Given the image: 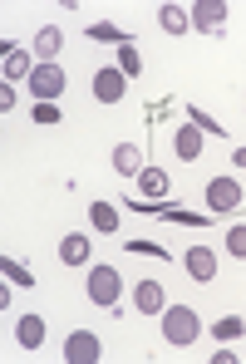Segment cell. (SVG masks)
<instances>
[{
  "instance_id": "cell-1",
  "label": "cell",
  "mask_w": 246,
  "mask_h": 364,
  "mask_svg": "<svg viewBox=\"0 0 246 364\" xmlns=\"http://www.w3.org/2000/svg\"><path fill=\"white\" fill-rule=\"evenodd\" d=\"M197 335H202V320H197L192 305H168V310H163V340H168V345L183 350V345H192Z\"/></svg>"
},
{
  "instance_id": "cell-2",
  "label": "cell",
  "mask_w": 246,
  "mask_h": 364,
  "mask_svg": "<svg viewBox=\"0 0 246 364\" xmlns=\"http://www.w3.org/2000/svg\"><path fill=\"white\" fill-rule=\"evenodd\" d=\"M89 301H94V305H119L123 301V276H119V266H109V261L89 266Z\"/></svg>"
},
{
  "instance_id": "cell-3",
  "label": "cell",
  "mask_w": 246,
  "mask_h": 364,
  "mask_svg": "<svg viewBox=\"0 0 246 364\" xmlns=\"http://www.w3.org/2000/svg\"><path fill=\"white\" fill-rule=\"evenodd\" d=\"M202 202H207L212 212H237V207H242V182L237 178H212L202 187Z\"/></svg>"
},
{
  "instance_id": "cell-4",
  "label": "cell",
  "mask_w": 246,
  "mask_h": 364,
  "mask_svg": "<svg viewBox=\"0 0 246 364\" xmlns=\"http://www.w3.org/2000/svg\"><path fill=\"white\" fill-rule=\"evenodd\" d=\"M89 89H94L99 104H119L123 94H128V74H123L119 64H104V69H94V84Z\"/></svg>"
},
{
  "instance_id": "cell-5",
  "label": "cell",
  "mask_w": 246,
  "mask_h": 364,
  "mask_svg": "<svg viewBox=\"0 0 246 364\" xmlns=\"http://www.w3.org/2000/svg\"><path fill=\"white\" fill-rule=\"evenodd\" d=\"M30 94L40 99V104H55L64 94V69L60 64H35V74H30Z\"/></svg>"
},
{
  "instance_id": "cell-6",
  "label": "cell",
  "mask_w": 246,
  "mask_h": 364,
  "mask_svg": "<svg viewBox=\"0 0 246 364\" xmlns=\"http://www.w3.org/2000/svg\"><path fill=\"white\" fill-rule=\"evenodd\" d=\"M99 355H104V345H99L94 330H74L69 345H64V360H69V364H94Z\"/></svg>"
},
{
  "instance_id": "cell-7",
  "label": "cell",
  "mask_w": 246,
  "mask_h": 364,
  "mask_svg": "<svg viewBox=\"0 0 246 364\" xmlns=\"http://www.w3.org/2000/svg\"><path fill=\"white\" fill-rule=\"evenodd\" d=\"M202 143H207V138H202V128H197V123H187V128H178V138H173V153H178L183 163H197V158H202Z\"/></svg>"
},
{
  "instance_id": "cell-8",
  "label": "cell",
  "mask_w": 246,
  "mask_h": 364,
  "mask_svg": "<svg viewBox=\"0 0 246 364\" xmlns=\"http://www.w3.org/2000/svg\"><path fill=\"white\" fill-rule=\"evenodd\" d=\"M222 20H227V0H202L192 10V30H222Z\"/></svg>"
},
{
  "instance_id": "cell-9",
  "label": "cell",
  "mask_w": 246,
  "mask_h": 364,
  "mask_svg": "<svg viewBox=\"0 0 246 364\" xmlns=\"http://www.w3.org/2000/svg\"><path fill=\"white\" fill-rule=\"evenodd\" d=\"M187 276H192V281H212V276H217L212 246H192V251H187Z\"/></svg>"
},
{
  "instance_id": "cell-10",
  "label": "cell",
  "mask_w": 246,
  "mask_h": 364,
  "mask_svg": "<svg viewBox=\"0 0 246 364\" xmlns=\"http://www.w3.org/2000/svg\"><path fill=\"white\" fill-rule=\"evenodd\" d=\"M15 340H20L25 350H40V345H45V315H20V320H15Z\"/></svg>"
},
{
  "instance_id": "cell-11",
  "label": "cell",
  "mask_w": 246,
  "mask_h": 364,
  "mask_svg": "<svg viewBox=\"0 0 246 364\" xmlns=\"http://www.w3.org/2000/svg\"><path fill=\"white\" fill-rule=\"evenodd\" d=\"M60 261H64V266H84V261H94V256H89V237H84V232L60 237Z\"/></svg>"
},
{
  "instance_id": "cell-12",
  "label": "cell",
  "mask_w": 246,
  "mask_h": 364,
  "mask_svg": "<svg viewBox=\"0 0 246 364\" xmlns=\"http://www.w3.org/2000/svg\"><path fill=\"white\" fill-rule=\"evenodd\" d=\"M114 173H123V178H138L143 173V148L138 143H119L114 148Z\"/></svg>"
},
{
  "instance_id": "cell-13",
  "label": "cell",
  "mask_w": 246,
  "mask_h": 364,
  "mask_svg": "<svg viewBox=\"0 0 246 364\" xmlns=\"http://www.w3.org/2000/svg\"><path fill=\"white\" fill-rule=\"evenodd\" d=\"M133 305H138L143 315H163V286H158V281H138V286H133Z\"/></svg>"
},
{
  "instance_id": "cell-14",
  "label": "cell",
  "mask_w": 246,
  "mask_h": 364,
  "mask_svg": "<svg viewBox=\"0 0 246 364\" xmlns=\"http://www.w3.org/2000/svg\"><path fill=\"white\" fill-rule=\"evenodd\" d=\"M138 187H143V202H163L168 197V173L163 168H143L138 173Z\"/></svg>"
},
{
  "instance_id": "cell-15",
  "label": "cell",
  "mask_w": 246,
  "mask_h": 364,
  "mask_svg": "<svg viewBox=\"0 0 246 364\" xmlns=\"http://www.w3.org/2000/svg\"><path fill=\"white\" fill-rule=\"evenodd\" d=\"M20 74H35V60H30V50H20V45H5V84H10V79H20Z\"/></svg>"
},
{
  "instance_id": "cell-16",
  "label": "cell",
  "mask_w": 246,
  "mask_h": 364,
  "mask_svg": "<svg viewBox=\"0 0 246 364\" xmlns=\"http://www.w3.org/2000/svg\"><path fill=\"white\" fill-rule=\"evenodd\" d=\"M60 50H64V35L55 30V25H45V30L35 35V55H40L45 64H55V55H60Z\"/></svg>"
},
{
  "instance_id": "cell-17",
  "label": "cell",
  "mask_w": 246,
  "mask_h": 364,
  "mask_svg": "<svg viewBox=\"0 0 246 364\" xmlns=\"http://www.w3.org/2000/svg\"><path fill=\"white\" fill-rule=\"evenodd\" d=\"M158 25H163L168 35H183V30H192V15L178 10V5H163V10H158Z\"/></svg>"
},
{
  "instance_id": "cell-18",
  "label": "cell",
  "mask_w": 246,
  "mask_h": 364,
  "mask_svg": "<svg viewBox=\"0 0 246 364\" xmlns=\"http://www.w3.org/2000/svg\"><path fill=\"white\" fill-rule=\"evenodd\" d=\"M89 222H94V232H119V212L109 202H94L89 207Z\"/></svg>"
},
{
  "instance_id": "cell-19",
  "label": "cell",
  "mask_w": 246,
  "mask_h": 364,
  "mask_svg": "<svg viewBox=\"0 0 246 364\" xmlns=\"http://www.w3.org/2000/svg\"><path fill=\"white\" fill-rule=\"evenodd\" d=\"M119 69L128 74V79L143 74V60H138V45H133V40H123V45H119Z\"/></svg>"
},
{
  "instance_id": "cell-20",
  "label": "cell",
  "mask_w": 246,
  "mask_h": 364,
  "mask_svg": "<svg viewBox=\"0 0 246 364\" xmlns=\"http://www.w3.org/2000/svg\"><path fill=\"white\" fill-rule=\"evenodd\" d=\"M242 330H246L242 315H227V320H217V325H212V340H237Z\"/></svg>"
},
{
  "instance_id": "cell-21",
  "label": "cell",
  "mask_w": 246,
  "mask_h": 364,
  "mask_svg": "<svg viewBox=\"0 0 246 364\" xmlns=\"http://www.w3.org/2000/svg\"><path fill=\"white\" fill-rule=\"evenodd\" d=\"M89 35H94V40H114V45H123V40H128L119 25H89Z\"/></svg>"
},
{
  "instance_id": "cell-22",
  "label": "cell",
  "mask_w": 246,
  "mask_h": 364,
  "mask_svg": "<svg viewBox=\"0 0 246 364\" xmlns=\"http://www.w3.org/2000/svg\"><path fill=\"white\" fill-rule=\"evenodd\" d=\"M227 251L246 261V227H232V232H227Z\"/></svg>"
},
{
  "instance_id": "cell-23",
  "label": "cell",
  "mask_w": 246,
  "mask_h": 364,
  "mask_svg": "<svg viewBox=\"0 0 246 364\" xmlns=\"http://www.w3.org/2000/svg\"><path fill=\"white\" fill-rule=\"evenodd\" d=\"M128 251H143V256H158V261H168V251L158 242H128Z\"/></svg>"
},
{
  "instance_id": "cell-24",
  "label": "cell",
  "mask_w": 246,
  "mask_h": 364,
  "mask_svg": "<svg viewBox=\"0 0 246 364\" xmlns=\"http://www.w3.org/2000/svg\"><path fill=\"white\" fill-rule=\"evenodd\" d=\"M5 281H15V286H30V271H25V266H15V261H5Z\"/></svg>"
},
{
  "instance_id": "cell-25",
  "label": "cell",
  "mask_w": 246,
  "mask_h": 364,
  "mask_svg": "<svg viewBox=\"0 0 246 364\" xmlns=\"http://www.w3.org/2000/svg\"><path fill=\"white\" fill-rule=\"evenodd\" d=\"M187 114H192V123H197V128H202V133H222V128H217V123L207 119V114H202V109H197V104H192V109H187Z\"/></svg>"
},
{
  "instance_id": "cell-26",
  "label": "cell",
  "mask_w": 246,
  "mask_h": 364,
  "mask_svg": "<svg viewBox=\"0 0 246 364\" xmlns=\"http://www.w3.org/2000/svg\"><path fill=\"white\" fill-rule=\"evenodd\" d=\"M35 123H60V109H55V104H40V109H35Z\"/></svg>"
},
{
  "instance_id": "cell-27",
  "label": "cell",
  "mask_w": 246,
  "mask_h": 364,
  "mask_svg": "<svg viewBox=\"0 0 246 364\" xmlns=\"http://www.w3.org/2000/svg\"><path fill=\"white\" fill-rule=\"evenodd\" d=\"M232 163H237V168H246V148H237V153H232Z\"/></svg>"
}]
</instances>
